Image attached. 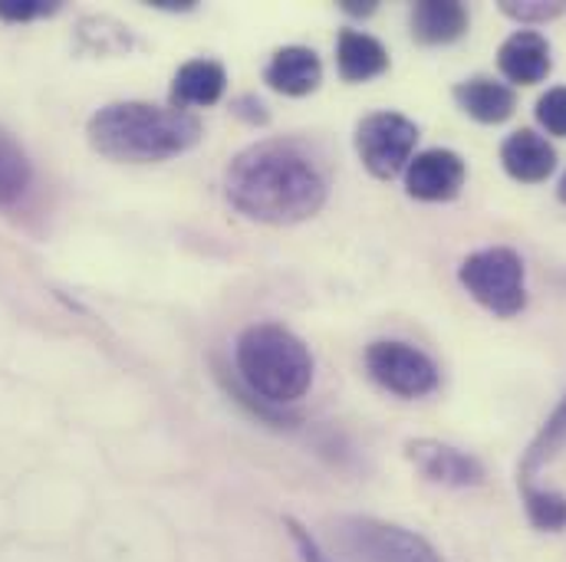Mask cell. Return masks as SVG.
Wrapping results in <instances>:
<instances>
[{"label": "cell", "instance_id": "obj_1", "mask_svg": "<svg viewBox=\"0 0 566 562\" xmlns=\"http://www.w3.org/2000/svg\"><path fill=\"white\" fill-rule=\"evenodd\" d=\"M228 201L251 221L296 224L326 204V171L313 148L300 139L248 145L224 174Z\"/></svg>", "mask_w": 566, "mask_h": 562}, {"label": "cell", "instance_id": "obj_2", "mask_svg": "<svg viewBox=\"0 0 566 562\" xmlns=\"http://www.w3.org/2000/svg\"><path fill=\"white\" fill-rule=\"evenodd\" d=\"M86 136L106 158L145 165L188 151L201 139V123L195 113L178 106L109 103L90 119Z\"/></svg>", "mask_w": 566, "mask_h": 562}, {"label": "cell", "instance_id": "obj_3", "mask_svg": "<svg viewBox=\"0 0 566 562\" xmlns=\"http://www.w3.org/2000/svg\"><path fill=\"white\" fill-rule=\"evenodd\" d=\"M238 372L251 395L268 405H293L313 385V356L300 336L277 322L248 326L234 346Z\"/></svg>", "mask_w": 566, "mask_h": 562}, {"label": "cell", "instance_id": "obj_4", "mask_svg": "<svg viewBox=\"0 0 566 562\" xmlns=\"http://www.w3.org/2000/svg\"><path fill=\"white\" fill-rule=\"evenodd\" d=\"M333 547L353 562H444L416 530L376 517H336L329 523Z\"/></svg>", "mask_w": 566, "mask_h": 562}, {"label": "cell", "instance_id": "obj_5", "mask_svg": "<svg viewBox=\"0 0 566 562\" xmlns=\"http://www.w3.org/2000/svg\"><path fill=\"white\" fill-rule=\"evenodd\" d=\"M461 286L494 316H517L527 306V274L524 261L511 247H484L458 267Z\"/></svg>", "mask_w": 566, "mask_h": 562}, {"label": "cell", "instance_id": "obj_6", "mask_svg": "<svg viewBox=\"0 0 566 562\" xmlns=\"http://www.w3.org/2000/svg\"><path fill=\"white\" fill-rule=\"evenodd\" d=\"M416 141L419 126L402 113H373L356 129V151L363 165L382 181L399 178L409 168L416 158Z\"/></svg>", "mask_w": 566, "mask_h": 562}, {"label": "cell", "instance_id": "obj_7", "mask_svg": "<svg viewBox=\"0 0 566 562\" xmlns=\"http://www.w3.org/2000/svg\"><path fill=\"white\" fill-rule=\"evenodd\" d=\"M366 369L369 375L402 399H422L438 389V365L424 356L422 349L399 342V339H379L366 349Z\"/></svg>", "mask_w": 566, "mask_h": 562}, {"label": "cell", "instance_id": "obj_8", "mask_svg": "<svg viewBox=\"0 0 566 562\" xmlns=\"http://www.w3.org/2000/svg\"><path fill=\"white\" fill-rule=\"evenodd\" d=\"M406 454L434 484H444V487H481L484 484V464L461 447H451V444H441L431 437H416L406 444Z\"/></svg>", "mask_w": 566, "mask_h": 562}, {"label": "cell", "instance_id": "obj_9", "mask_svg": "<svg viewBox=\"0 0 566 562\" xmlns=\"http://www.w3.org/2000/svg\"><path fill=\"white\" fill-rule=\"evenodd\" d=\"M464 158L451 148H428L406 168V188L419 201H451L464 188Z\"/></svg>", "mask_w": 566, "mask_h": 562}, {"label": "cell", "instance_id": "obj_10", "mask_svg": "<svg viewBox=\"0 0 566 562\" xmlns=\"http://www.w3.org/2000/svg\"><path fill=\"white\" fill-rule=\"evenodd\" d=\"M497 66L517 86H534V83L547 79V73L554 66L547 36H541L537 30H517L514 36L504 40V46L497 53Z\"/></svg>", "mask_w": 566, "mask_h": 562}, {"label": "cell", "instance_id": "obj_11", "mask_svg": "<svg viewBox=\"0 0 566 562\" xmlns=\"http://www.w3.org/2000/svg\"><path fill=\"white\" fill-rule=\"evenodd\" d=\"M501 161L504 171L517 181L537 184L547 181L557 168V151L554 145L537 136L534 129H517L514 136H507V141L501 145Z\"/></svg>", "mask_w": 566, "mask_h": 562}, {"label": "cell", "instance_id": "obj_12", "mask_svg": "<svg viewBox=\"0 0 566 562\" xmlns=\"http://www.w3.org/2000/svg\"><path fill=\"white\" fill-rule=\"evenodd\" d=\"M264 79L283 96H306L323 83V63L310 46H283L271 56Z\"/></svg>", "mask_w": 566, "mask_h": 562}, {"label": "cell", "instance_id": "obj_13", "mask_svg": "<svg viewBox=\"0 0 566 562\" xmlns=\"http://www.w3.org/2000/svg\"><path fill=\"white\" fill-rule=\"evenodd\" d=\"M228 73L218 60H188L171 83V106H214L224 96Z\"/></svg>", "mask_w": 566, "mask_h": 562}, {"label": "cell", "instance_id": "obj_14", "mask_svg": "<svg viewBox=\"0 0 566 562\" xmlns=\"http://www.w3.org/2000/svg\"><path fill=\"white\" fill-rule=\"evenodd\" d=\"M336 66L343 79L366 83L389 70V50L363 30H343L336 43Z\"/></svg>", "mask_w": 566, "mask_h": 562}, {"label": "cell", "instance_id": "obj_15", "mask_svg": "<svg viewBox=\"0 0 566 562\" xmlns=\"http://www.w3.org/2000/svg\"><path fill=\"white\" fill-rule=\"evenodd\" d=\"M454 103L471 119H478L484 126H497V123L511 119L517 109L514 89L504 83H494V79H468V83L454 86Z\"/></svg>", "mask_w": 566, "mask_h": 562}, {"label": "cell", "instance_id": "obj_16", "mask_svg": "<svg viewBox=\"0 0 566 562\" xmlns=\"http://www.w3.org/2000/svg\"><path fill=\"white\" fill-rule=\"evenodd\" d=\"M468 30V10L458 0H422L412 10V36L419 43L438 46L454 43Z\"/></svg>", "mask_w": 566, "mask_h": 562}, {"label": "cell", "instance_id": "obj_17", "mask_svg": "<svg viewBox=\"0 0 566 562\" xmlns=\"http://www.w3.org/2000/svg\"><path fill=\"white\" fill-rule=\"evenodd\" d=\"M566 447V399L554 409V415L544 422V427L537 431V437L531 441V447L524 450V460H521V470H517V480L521 484H534V474L551 464L560 450Z\"/></svg>", "mask_w": 566, "mask_h": 562}, {"label": "cell", "instance_id": "obj_18", "mask_svg": "<svg viewBox=\"0 0 566 562\" xmlns=\"http://www.w3.org/2000/svg\"><path fill=\"white\" fill-rule=\"evenodd\" d=\"M30 161L23 148L0 129V208L17 204L30 188Z\"/></svg>", "mask_w": 566, "mask_h": 562}, {"label": "cell", "instance_id": "obj_19", "mask_svg": "<svg viewBox=\"0 0 566 562\" xmlns=\"http://www.w3.org/2000/svg\"><path fill=\"white\" fill-rule=\"evenodd\" d=\"M524 510H527V520L537 530H547V533L566 530V497L557 494V490L524 484Z\"/></svg>", "mask_w": 566, "mask_h": 562}, {"label": "cell", "instance_id": "obj_20", "mask_svg": "<svg viewBox=\"0 0 566 562\" xmlns=\"http://www.w3.org/2000/svg\"><path fill=\"white\" fill-rule=\"evenodd\" d=\"M501 10L511 17V20H521V23H547V20H557L566 13V0H504Z\"/></svg>", "mask_w": 566, "mask_h": 562}, {"label": "cell", "instance_id": "obj_21", "mask_svg": "<svg viewBox=\"0 0 566 562\" xmlns=\"http://www.w3.org/2000/svg\"><path fill=\"white\" fill-rule=\"evenodd\" d=\"M537 119L551 136L566 139V86L547 89L537 103Z\"/></svg>", "mask_w": 566, "mask_h": 562}, {"label": "cell", "instance_id": "obj_22", "mask_svg": "<svg viewBox=\"0 0 566 562\" xmlns=\"http://www.w3.org/2000/svg\"><path fill=\"white\" fill-rule=\"evenodd\" d=\"M60 3H46V0H0V17L10 23H23L43 13H53Z\"/></svg>", "mask_w": 566, "mask_h": 562}, {"label": "cell", "instance_id": "obj_23", "mask_svg": "<svg viewBox=\"0 0 566 562\" xmlns=\"http://www.w3.org/2000/svg\"><path fill=\"white\" fill-rule=\"evenodd\" d=\"M343 10H346V13H356V17H369V13L376 10V3H373V0H366V3H359V0H343Z\"/></svg>", "mask_w": 566, "mask_h": 562}, {"label": "cell", "instance_id": "obj_24", "mask_svg": "<svg viewBox=\"0 0 566 562\" xmlns=\"http://www.w3.org/2000/svg\"><path fill=\"white\" fill-rule=\"evenodd\" d=\"M557 194H560V201L566 204V174H564V181H560V188H557Z\"/></svg>", "mask_w": 566, "mask_h": 562}]
</instances>
